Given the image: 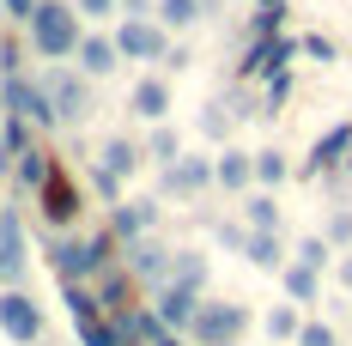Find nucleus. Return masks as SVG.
<instances>
[{
    "label": "nucleus",
    "instance_id": "1",
    "mask_svg": "<svg viewBox=\"0 0 352 346\" xmlns=\"http://www.w3.org/2000/svg\"><path fill=\"white\" fill-rule=\"evenodd\" d=\"M25 31H31V49L43 61H67V55H79V43H85L79 36V12H73L67 0H43Z\"/></svg>",
    "mask_w": 352,
    "mask_h": 346
},
{
    "label": "nucleus",
    "instance_id": "2",
    "mask_svg": "<svg viewBox=\"0 0 352 346\" xmlns=\"http://www.w3.org/2000/svg\"><path fill=\"white\" fill-rule=\"evenodd\" d=\"M109 249H116V231H98V237H55L49 243V261H55V274L79 285V279L104 274L109 268Z\"/></svg>",
    "mask_w": 352,
    "mask_h": 346
},
{
    "label": "nucleus",
    "instance_id": "3",
    "mask_svg": "<svg viewBox=\"0 0 352 346\" xmlns=\"http://www.w3.org/2000/svg\"><path fill=\"white\" fill-rule=\"evenodd\" d=\"M249 328V310L243 304H219V298H201V316H195V328H188V340L195 346H237Z\"/></svg>",
    "mask_w": 352,
    "mask_h": 346
},
{
    "label": "nucleus",
    "instance_id": "4",
    "mask_svg": "<svg viewBox=\"0 0 352 346\" xmlns=\"http://www.w3.org/2000/svg\"><path fill=\"white\" fill-rule=\"evenodd\" d=\"M116 49L128 55V61H164L170 55V36L158 19H128L122 31H116Z\"/></svg>",
    "mask_w": 352,
    "mask_h": 346
},
{
    "label": "nucleus",
    "instance_id": "5",
    "mask_svg": "<svg viewBox=\"0 0 352 346\" xmlns=\"http://www.w3.org/2000/svg\"><path fill=\"white\" fill-rule=\"evenodd\" d=\"M140 146H134V140H109L104 146V158H98V171H91V182H98V195H109V201H116V195H122V176H134L140 171Z\"/></svg>",
    "mask_w": 352,
    "mask_h": 346
},
{
    "label": "nucleus",
    "instance_id": "6",
    "mask_svg": "<svg viewBox=\"0 0 352 346\" xmlns=\"http://www.w3.org/2000/svg\"><path fill=\"white\" fill-rule=\"evenodd\" d=\"M0 334L19 346H31L43 334V310H36L31 292H0Z\"/></svg>",
    "mask_w": 352,
    "mask_h": 346
},
{
    "label": "nucleus",
    "instance_id": "7",
    "mask_svg": "<svg viewBox=\"0 0 352 346\" xmlns=\"http://www.w3.org/2000/svg\"><path fill=\"white\" fill-rule=\"evenodd\" d=\"M0 98H6V109H12L19 122H36V128H49V122H55L49 91H43V85H31L25 73H6V91H0Z\"/></svg>",
    "mask_w": 352,
    "mask_h": 346
},
{
    "label": "nucleus",
    "instance_id": "8",
    "mask_svg": "<svg viewBox=\"0 0 352 346\" xmlns=\"http://www.w3.org/2000/svg\"><path fill=\"white\" fill-rule=\"evenodd\" d=\"M43 91H49V104H55V122H85V109H91V91H85V79L67 67H55L43 79Z\"/></svg>",
    "mask_w": 352,
    "mask_h": 346
},
{
    "label": "nucleus",
    "instance_id": "9",
    "mask_svg": "<svg viewBox=\"0 0 352 346\" xmlns=\"http://www.w3.org/2000/svg\"><path fill=\"white\" fill-rule=\"evenodd\" d=\"M292 55H298V43H292V36H261V43H249V49H243L237 73H243V79H267V73H285Z\"/></svg>",
    "mask_w": 352,
    "mask_h": 346
},
{
    "label": "nucleus",
    "instance_id": "10",
    "mask_svg": "<svg viewBox=\"0 0 352 346\" xmlns=\"http://www.w3.org/2000/svg\"><path fill=\"white\" fill-rule=\"evenodd\" d=\"M36 207H43V219H49V225H73V219H79V207H85V201H79V182L55 171L43 188H36Z\"/></svg>",
    "mask_w": 352,
    "mask_h": 346
},
{
    "label": "nucleus",
    "instance_id": "11",
    "mask_svg": "<svg viewBox=\"0 0 352 346\" xmlns=\"http://www.w3.org/2000/svg\"><path fill=\"white\" fill-rule=\"evenodd\" d=\"M152 310H158V322H164L170 334H188L195 316H201V292H188V285H158Z\"/></svg>",
    "mask_w": 352,
    "mask_h": 346
},
{
    "label": "nucleus",
    "instance_id": "12",
    "mask_svg": "<svg viewBox=\"0 0 352 346\" xmlns=\"http://www.w3.org/2000/svg\"><path fill=\"white\" fill-rule=\"evenodd\" d=\"M170 261H176V249H164V243H152V237L128 243V274L146 279V285H170Z\"/></svg>",
    "mask_w": 352,
    "mask_h": 346
},
{
    "label": "nucleus",
    "instance_id": "13",
    "mask_svg": "<svg viewBox=\"0 0 352 346\" xmlns=\"http://www.w3.org/2000/svg\"><path fill=\"white\" fill-rule=\"evenodd\" d=\"M352 158V122H340V128H328V134L310 146V158H304V176H328V171H340Z\"/></svg>",
    "mask_w": 352,
    "mask_h": 346
},
{
    "label": "nucleus",
    "instance_id": "14",
    "mask_svg": "<svg viewBox=\"0 0 352 346\" xmlns=\"http://www.w3.org/2000/svg\"><path fill=\"white\" fill-rule=\"evenodd\" d=\"M152 225H158V201H116V213H109V231L122 243H140Z\"/></svg>",
    "mask_w": 352,
    "mask_h": 346
},
{
    "label": "nucleus",
    "instance_id": "15",
    "mask_svg": "<svg viewBox=\"0 0 352 346\" xmlns=\"http://www.w3.org/2000/svg\"><path fill=\"white\" fill-rule=\"evenodd\" d=\"M212 182H219V188H231V195H243L249 182H255V152H237V146H225V152L212 158Z\"/></svg>",
    "mask_w": 352,
    "mask_h": 346
},
{
    "label": "nucleus",
    "instance_id": "16",
    "mask_svg": "<svg viewBox=\"0 0 352 346\" xmlns=\"http://www.w3.org/2000/svg\"><path fill=\"white\" fill-rule=\"evenodd\" d=\"M212 182V158H176V164H164V188L170 195H201Z\"/></svg>",
    "mask_w": 352,
    "mask_h": 346
},
{
    "label": "nucleus",
    "instance_id": "17",
    "mask_svg": "<svg viewBox=\"0 0 352 346\" xmlns=\"http://www.w3.org/2000/svg\"><path fill=\"white\" fill-rule=\"evenodd\" d=\"M0 279H25V231H19V213H0Z\"/></svg>",
    "mask_w": 352,
    "mask_h": 346
},
{
    "label": "nucleus",
    "instance_id": "18",
    "mask_svg": "<svg viewBox=\"0 0 352 346\" xmlns=\"http://www.w3.org/2000/svg\"><path fill=\"white\" fill-rule=\"evenodd\" d=\"M98 304H104V316H128V310H134V274H122V268H104Z\"/></svg>",
    "mask_w": 352,
    "mask_h": 346
},
{
    "label": "nucleus",
    "instance_id": "19",
    "mask_svg": "<svg viewBox=\"0 0 352 346\" xmlns=\"http://www.w3.org/2000/svg\"><path fill=\"white\" fill-rule=\"evenodd\" d=\"M128 104H134V116H146V122H164V116H170V85H164V79H140Z\"/></svg>",
    "mask_w": 352,
    "mask_h": 346
},
{
    "label": "nucleus",
    "instance_id": "20",
    "mask_svg": "<svg viewBox=\"0 0 352 346\" xmlns=\"http://www.w3.org/2000/svg\"><path fill=\"white\" fill-rule=\"evenodd\" d=\"M280 279H285V298H292V304H316V298H322V274H316V268H304V261L280 268Z\"/></svg>",
    "mask_w": 352,
    "mask_h": 346
},
{
    "label": "nucleus",
    "instance_id": "21",
    "mask_svg": "<svg viewBox=\"0 0 352 346\" xmlns=\"http://www.w3.org/2000/svg\"><path fill=\"white\" fill-rule=\"evenodd\" d=\"M116 61H122V49H116V36H85V43H79V67L91 73V79H98V73H109Z\"/></svg>",
    "mask_w": 352,
    "mask_h": 346
},
{
    "label": "nucleus",
    "instance_id": "22",
    "mask_svg": "<svg viewBox=\"0 0 352 346\" xmlns=\"http://www.w3.org/2000/svg\"><path fill=\"white\" fill-rule=\"evenodd\" d=\"M170 285H188V292H201V285H207V255H195V249H176V261H170Z\"/></svg>",
    "mask_w": 352,
    "mask_h": 346
},
{
    "label": "nucleus",
    "instance_id": "23",
    "mask_svg": "<svg viewBox=\"0 0 352 346\" xmlns=\"http://www.w3.org/2000/svg\"><path fill=\"white\" fill-rule=\"evenodd\" d=\"M243 255L255 261V268H285V255H280V231H249Z\"/></svg>",
    "mask_w": 352,
    "mask_h": 346
},
{
    "label": "nucleus",
    "instance_id": "24",
    "mask_svg": "<svg viewBox=\"0 0 352 346\" xmlns=\"http://www.w3.org/2000/svg\"><path fill=\"white\" fill-rule=\"evenodd\" d=\"M243 225L249 231H280V201H274V195H249L243 201Z\"/></svg>",
    "mask_w": 352,
    "mask_h": 346
},
{
    "label": "nucleus",
    "instance_id": "25",
    "mask_svg": "<svg viewBox=\"0 0 352 346\" xmlns=\"http://www.w3.org/2000/svg\"><path fill=\"white\" fill-rule=\"evenodd\" d=\"M267 334L285 346H298V334H304V316H298V304H274L267 310Z\"/></svg>",
    "mask_w": 352,
    "mask_h": 346
},
{
    "label": "nucleus",
    "instance_id": "26",
    "mask_svg": "<svg viewBox=\"0 0 352 346\" xmlns=\"http://www.w3.org/2000/svg\"><path fill=\"white\" fill-rule=\"evenodd\" d=\"M207 12V0H158V25L164 31H182V25H195Z\"/></svg>",
    "mask_w": 352,
    "mask_h": 346
},
{
    "label": "nucleus",
    "instance_id": "27",
    "mask_svg": "<svg viewBox=\"0 0 352 346\" xmlns=\"http://www.w3.org/2000/svg\"><path fill=\"white\" fill-rule=\"evenodd\" d=\"M61 304H67L73 328H79V322H98V316H104V304H98V292H85V285H67V292H61Z\"/></svg>",
    "mask_w": 352,
    "mask_h": 346
},
{
    "label": "nucleus",
    "instance_id": "28",
    "mask_svg": "<svg viewBox=\"0 0 352 346\" xmlns=\"http://www.w3.org/2000/svg\"><path fill=\"white\" fill-rule=\"evenodd\" d=\"M79 346H128V334L116 328V316H98V322H79Z\"/></svg>",
    "mask_w": 352,
    "mask_h": 346
},
{
    "label": "nucleus",
    "instance_id": "29",
    "mask_svg": "<svg viewBox=\"0 0 352 346\" xmlns=\"http://www.w3.org/2000/svg\"><path fill=\"white\" fill-rule=\"evenodd\" d=\"M49 176H55V164H49V152H25V158H19V182H25V188H43V182H49Z\"/></svg>",
    "mask_w": 352,
    "mask_h": 346
},
{
    "label": "nucleus",
    "instance_id": "30",
    "mask_svg": "<svg viewBox=\"0 0 352 346\" xmlns=\"http://www.w3.org/2000/svg\"><path fill=\"white\" fill-rule=\"evenodd\" d=\"M255 182H261V188H280L285 182V152H274V146L255 152Z\"/></svg>",
    "mask_w": 352,
    "mask_h": 346
},
{
    "label": "nucleus",
    "instance_id": "31",
    "mask_svg": "<svg viewBox=\"0 0 352 346\" xmlns=\"http://www.w3.org/2000/svg\"><path fill=\"white\" fill-rule=\"evenodd\" d=\"M298 261H304V268H316V274H322V268L334 261V243H328V237H304V243H298Z\"/></svg>",
    "mask_w": 352,
    "mask_h": 346
},
{
    "label": "nucleus",
    "instance_id": "32",
    "mask_svg": "<svg viewBox=\"0 0 352 346\" xmlns=\"http://www.w3.org/2000/svg\"><path fill=\"white\" fill-rule=\"evenodd\" d=\"M146 152H152V158H164V164H176V158H182V140H176L170 128L158 122V128H152V146H146Z\"/></svg>",
    "mask_w": 352,
    "mask_h": 346
},
{
    "label": "nucleus",
    "instance_id": "33",
    "mask_svg": "<svg viewBox=\"0 0 352 346\" xmlns=\"http://www.w3.org/2000/svg\"><path fill=\"white\" fill-rule=\"evenodd\" d=\"M0 152H6V158H25V152H31V134H25V122H19V116H12V128L0 134Z\"/></svg>",
    "mask_w": 352,
    "mask_h": 346
},
{
    "label": "nucleus",
    "instance_id": "34",
    "mask_svg": "<svg viewBox=\"0 0 352 346\" xmlns=\"http://www.w3.org/2000/svg\"><path fill=\"white\" fill-rule=\"evenodd\" d=\"M285 98H292V73H267V104H261V116H274Z\"/></svg>",
    "mask_w": 352,
    "mask_h": 346
},
{
    "label": "nucleus",
    "instance_id": "35",
    "mask_svg": "<svg viewBox=\"0 0 352 346\" xmlns=\"http://www.w3.org/2000/svg\"><path fill=\"white\" fill-rule=\"evenodd\" d=\"M249 36L261 43V36H280V6H261L255 19H249Z\"/></svg>",
    "mask_w": 352,
    "mask_h": 346
},
{
    "label": "nucleus",
    "instance_id": "36",
    "mask_svg": "<svg viewBox=\"0 0 352 346\" xmlns=\"http://www.w3.org/2000/svg\"><path fill=\"white\" fill-rule=\"evenodd\" d=\"M116 6H122V0H73V12H79V19H109Z\"/></svg>",
    "mask_w": 352,
    "mask_h": 346
},
{
    "label": "nucleus",
    "instance_id": "37",
    "mask_svg": "<svg viewBox=\"0 0 352 346\" xmlns=\"http://www.w3.org/2000/svg\"><path fill=\"white\" fill-rule=\"evenodd\" d=\"M298 49H304V55H310V61H334V43H328V36H304V43H298Z\"/></svg>",
    "mask_w": 352,
    "mask_h": 346
},
{
    "label": "nucleus",
    "instance_id": "38",
    "mask_svg": "<svg viewBox=\"0 0 352 346\" xmlns=\"http://www.w3.org/2000/svg\"><path fill=\"white\" fill-rule=\"evenodd\" d=\"M225 128H231V116H225V109L212 104L207 116H201V134H212V140H219V134H225Z\"/></svg>",
    "mask_w": 352,
    "mask_h": 346
},
{
    "label": "nucleus",
    "instance_id": "39",
    "mask_svg": "<svg viewBox=\"0 0 352 346\" xmlns=\"http://www.w3.org/2000/svg\"><path fill=\"white\" fill-rule=\"evenodd\" d=\"M328 243H352V213H334L328 219Z\"/></svg>",
    "mask_w": 352,
    "mask_h": 346
},
{
    "label": "nucleus",
    "instance_id": "40",
    "mask_svg": "<svg viewBox=\"0 0 352 346\" xmlns=\"http://www.w3.org/2000/svg\"><path fill=\"white\" fill-rule=\"evenodd\" d=\"M0 6H6V12H12L19 25H31V12H36V6H43V0H0Z\"/></svg>",
    "mask_w": 352,
    "mask_h": 346
},
{
    "label": "nucleus",
    "instance_id": "41",
    "mask_svg": "<svg viewBox=\"0 0 352 346\" xmlns=\"http://www.w3.org/2000/svg\"><path fill=\"white\" fill-rule=\"evenodd\" d=\"M122 12L128 19H146V12H158V0H122Z\"/></svg>",
    "mask_w": 352,
    "mask_h": 346
},
{
    "label": "nucleus",
    "instance_id": "42",
    "mask_svg": "<svg viewBox=\"0 0 352 346\" xmlns=\"http://www.w3.org/2000/svg\"><path fill=\"white\" fill-rule=\"evenodd\" d=\"M340 279H346V285H352V255H346V261H340Z\"/></svg>",
    "mask_w": 352,
    "mask_h": 346
},
{
    "label": "nucleus",
    "instance_id": "43",
    "mask_svg": "<svg viewBox=\"0 0 352 346\" xmlns=\"http://www.w3.org/2000/svg\"><path fill=\"white\" fill-rule=\"evenodd\" d=\"M261 6H285V0H261Z\"/></svg>",
    "mask_w": 352,
    "mask_h": 346
}]
</instances>
